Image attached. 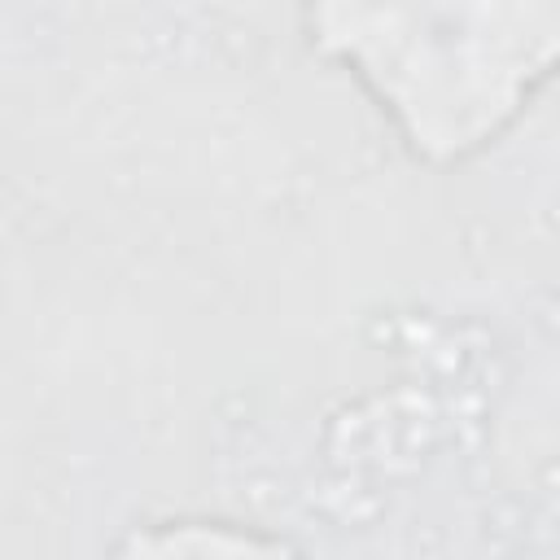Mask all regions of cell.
<instances>
[{
    "mask_svg": "<svg viewBox=\"0 0 560 560\" xmlns=\"http://www.w3.org/2000/svg\"><path fill=\"white\" fill-rule=\"evenodd\" d=\"M302 26L424 166L490 149L560 74V0H302Z\"/></svg>",
    "mask_w": 560,
    "mask_h": 560,
    "instance_id": "cell-1",
    "label": "cell"
},
{
    "mask_svg": "<svg viewBox=\"0 0 560 560\" xmlns=\"http://www.w3.org/2000/svg\"><path fill=\"white\" fill-rule=\"evenodd\" d=\"M122 551H192V556H249V551H284L280 538H258L228 521H162L149 534L122 542Z\"/></svg>",
    "mask_w": 560,
    "mask_h": 560,
    "instance_id": "cell-2",
    "label": "cell"
}]
</instances>
